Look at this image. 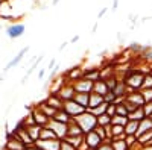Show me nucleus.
<instances>
[{
	"label": "nucleus",
	"instance_id": "nucleus-1",
	"mask_svg": "<svg viewBox=\"0 0 152 150\" xmlns=\"http://www.w3.org/2000/svg\"><path fill=\"white\" fill-rule=\"evenodd\" d=\"M73 120H75V123L81 128V130L84 132V135L88 133V132H91V130H94V128L97 126V117L93 115L90 111L82 112L81 115L75 117Z\"/></svg>",
	"mask_w": 152,
	"mask_h": 150
},
{
	"label": "nucleus",
	"instance_id": "nucleus-2",
	"mask_svg": "<svg viewBox=\"0 0 152 150\" xmlns=\"http://www.w3.org/2000/svg\"><path fill=\"white\" fill-rule=\"evenodd\" d=\"M5 150H26V146L21 143V140L18 138L15 132H9L5 144Z\"/></svg>",
	"mask_w": 152,
	"mask_h": 150
},
{
	"label": "nucleus",
	"instance_id": "nucleus-3",
	"mask_svg": "<svg viewBox=\"0 0 152 150\" xmlns=\"http://www.w3.org/2000/svg\"><path fill=\"white\" fill-rule=\"evenodd\" d=\"M62 109H64V111L67 112V114L72 117V118L81 115L82 112H85V111H87L84 106H81L79 103H76L75 100H67V102H64V106H62Z\"/></svg>",
	"mask_w": 152,
	"mask_h": 150
},
{
	"label": "nucleus",
	"instance_id": "nucleus-4",
	"mask_svg": "<svg viewBox=\"0 0 152 150\" xmlns=\"http://www.w3.org/2000/svg\"><path fill=\"white\" fill-rule=\"evenodd\" d=\"M24 30H26V26L23 23H12L6 28L5 32H6V36L9 40H17L24 33Z\"/></svg>",
	"mask_w": 152,
	"mask_h": 150
},
{
	"label": "nucleus",
	"instance_id": "nucleus-5",
	"mask_svg": "<svg viewBox=\"0 0 152 150\" xmlns=\"http://www.w3.org/2000/svg\"><path fill=\"white\" fill-rule=\"evenodd\" d=\"M47 128H49L50 130H53L55 135L58 136L59 140H62L64 136H67V124H66V123H59V121H56V120L50 118L49 123H47Z\"/></svg>",
	"mask_w": 152,
	"mask_h": 150
},
{
	"label": "nucleus",
	"instance_id": "nucleus-6",
	"mask_svg": "<svg viewBox=\"0 0 152 150\" xmlns=\"http://www.w3.org/2000/svg\"><path fill=\"white\" fill-rule=\"evenodd\" d=\"M28 52H29V46H24L23 49H20V50H18V53H17V55H15V56L12 58V59L8 62V64L5 65V68H3V74H5V73H8L11 68H14L15 65H18L20 62H21V59H23L24 56H26V53H28Z\"/></svg>",
	"mask_w": 152,
	"mask_h": 150
},
{
	"label": "nucleus",
	"instance_id": "nucleus-7",
	"mask_svg": "<svg viewBox=\"0 0 152 150\" xmlns=\"http://www.w3.org/2000/svg\"><path fill=\"white\" fill-rule=\"evenodd\" d=\"M84 143L87 144L88 150H96L100 144H102V140H100V136L94 130H91V132L84 135Z\"/></svg>",
	"mask_w": 152,
	"mask_h": 150
},
{
	"label": "nucleus",
	"instance_id": "nucleus-8",
	"mask_svg": "<svg viewBox=\"0 0 152 150\" xmlns=\"http://www.w3.org/2000/svg\"><path fill=\"white\" fill-rule=\"evenodd\" d=\"M29 115L32 117L34 123L38 124V126H41V128H46V126H47V123H49V120H50V118H49L47 115H44L37 106L32 108V111H31V114H29Z\"/></svg>",
	"mask_w": 152,
	"mask_h": 150
},
{
	"label": "nucleus",
	"instance_id": "nucleus-9",
	"mask_svg": "<svg viewBox=\"0 0 152 150\" xmlns=\"http://www.w3.org/2000/svg\"><path fill=\"white\" fill-rule=\"evenodd\" d=\"M93 83H94V82L82 78V79H79V80L73 82L72 85H73V88H75L76 93H91V91H93Z\"/></svg>",
	"mask_w": 152,
	"mask_h": 150
},
{
	"label": "nucleus",
	"instance_id": "nucleus-10",
	"mask_svg": "<svg viewBox=\"0 0 152 150\" xmlns=\"http://www.w3.org/2000/svg\"><path fill=\"white\" fill-rule=\"evenodd\" d=\"M75 94H76V91H75L73 85H72L70 82H66L64 85L61 86V90L58 91V96H59V99L62 100V102H67V100H73Z\"/></svg>",
	"mask_w": 152,
	"mask_h": 150
},
{
	"label": "nucleus",
	"instance_id": "nucleus-11",
	"mask_svg": "<svg viewBox=\"0 0 152 150\" xmlns=\"http://www.w3.org/2000/svg\"><path fill=\"white\" fill-rule=\"evenodd\" d=\"M41 150H59L61 147V140H37L34 143Z\"/></svg>",
	"mask_w": 152,
	"mask_h": 150
},
{
	"label": "nucleus",
	"instance_id": "nucleus-12",
	"mask_svg": "<svg viewBox=\"0 0 152 150\" xmlns=\"http://www.w3.org/2000/svg\"><path fill=\"white\" fill-rule=\"evenodd\" d=\"M125 102L132 103L135 106H143L145 105V99H143L140 91H129L128 94H126V97H125Z\"/></svg>",
	"mask_w": 152,
	"mask_h": 150
},
{
	"label": "nucleus",
	"instance_id": "nucleus-13",
	"mask_svg": "<svg viewBox=\"0 0 152 150\" xmlns=\"http://www.w3.org/2000/svg\"><path fill=\"white\" fill-rule=\"evenodd\" d=\"M149 130H152V120L149 117H145L142 121H138V129L135 133V138H138L140 135H143L145 132H149Z\"/></svg>",
	"mask_w": 152,
	"mask_h": 150
},
{
	"label": "nucleus",
	"instance_id": "nucleus-14",
	"mask_svg": "<svg viewBox=\"0 0 152 150\" xmlns=\"http://www.w3.org/2000/svg\"><path fill=\"white\" fill-rule=\"evenodd\" d=\"M44 102L49 105V106H52L53 109H56V111H59V109H62V106H64V102L59 99V96L58 94H49L47 96V99L44 100Z\"/></svg>",
	"mask_w": 152,
	"mask_h": 150
},
{
	"label": "nucleus",
	"instance_id": "nucleus-15",
	"mask_svg": "<svg viewBox=\"0 0 152 150\" xmlns=\"http://www.w3.org/2000/svg\"><path fill=\"white\" fill-rule=\"evenodd\" d=\"M111 93H113L114 96H116V99L123 100V99L126 97V94H128V86L125 85V82H123V80H119V82H117V85H116V88H114Z\"/></svg>",
	"mask_w": 152,
	"mask_h": 150
},
{
	"label": "nucleus",
	"instance_id": "nucleus-16",
	"mask_svg": "<svg viewBox=\"0 0 152 150\" xmlns=\"http://www.w3.org/2000/svg\"><path fill=\"white\" fill-rule=\"evenodd\" d=\"M91 93H96V94H100L102 97H105L110 91H108V86H107V83H105V80H102V79H99V80H96L94 83H93V91Z\"/></svg>",
	"mask_w": 152,
	"mask_h": 150
},
{
	"label": "nucleus",
	"instance_id": "nucleus-17",
	"mask_svg": "<svg viewBox=\"0 0 152 150\" xmlns=\"http://www.w3.org/2000/svg\"><path fill=\"white\" fill-rule=\"evenodd\" d=\"M41 126H38L35 123H31V124H26V130L29 133V136L32 138V141L35 143L37 140H40V132H41Z\"/></svg>",
	"mask_w": 152,
	"mask_h": 150
},
{
	"label": "nucleus",
	"instance_id": "nucleus-18",
	"mask_svg": "<svg viewBox=\"0 0 152 150\" xmlns=\"http://www.w3.org/2000/svg\"><path fill=\"white\" fill-rule=\"evenodd\" d=\"M104 103V97L100 94H96V93H90V99H88V108L87 109H94L96 106L102 105Z\"/></svg>",
	"mask_w": 152,
	"mask_h": 150
},
{
	"label": "nucleus",
	"instance_id": "nucleus-19",
	"mask_svg": "<svg viewBox=\"0 0 152 150\" xmlns=\"http://www.w3.org/2000/svg\"><path fill=\"white\" fill-rule=\"evenodd\" d=\"M43 58H44V55H40V56H37V59L32 62V65L28 68V71H26V74H24V76H23V79H21V85H26V82H28V79H29V76H31V74L34 73V70L37 68V65L38 64H40V62L43 61Z\"/></svg>",
	"mask_w": 152,
	"mask_h": 150
},
{
	"label": "nucleus",
	"instance_id": "nucleus-20",
	"mask_svg": "<svg viewBox=\"0 0 152 150\" xmlns=\"http://www.w3.org/2000/svg\"><path fill=\"white\" fill-rule=\"evenodd\" d=\"M67 135L69 136H82L84 132L81 130V128L75 123V120L72 118V121L67 124Z\"/></svg>",
	"mask_w": 152,
	"mask_h": 150
},
{
	"label": "nucleus",
	"instance_id": "nucleus-21",
	"mask_svg": "<svg viewBox=\"0 0 152 150\" xmlns=\"http://www.w3.org/2000/svg\"><path fill=\"white\" fill-rule=\"evenodd\" d=\"M37 108L40 109V111L43 112L44 115H47L49 118H53V115L56 114V109H53L52 106H49V105L44 102V100H43V102H40V103H38V105H37Z\"/></svg>",
	"mask_w": 152,
	"mask_h": 150
},
{
	"label": "nucleus",
	"instance_id": "nucleus-22",
	"mask_svg": "<svg viewBox=\"0 0 152 150\" xmlns=\"http://www.w3.org/2000/svg\"><path fill=\"white\" fill-rule=\"evenodd\" d=\"M9 9H11L9 2H8V0H2V2H0V18H3V20H12V18H14L12 15L8 14Z\"/></svg>",
	"mask_w": 152,
	"mask_h": 150
},
{
	"label": "nucleus",
	"instance_id": "nucleus-23",
	"mask_svg": "<svg viewBox=\"0 0 152 150\" xmlns=\"http://www.w3.org/2000/svg\"><path fill=\"white\" fill-rule=\"evenodd\" d=\"M88 99H90V93H76L73 100L76 103H79L81 106H84L85 109L88 108Z\"/></svg>",
	"mask_w": 152,
	"mask_h": 150
},
{
	"label": "nucleus",
	"instance_id": "nucleus-24",
	"mask_svg": "<svg viewBox=\"0 0 152 150\" xmlns=\"http://www.w3.org/2000/svg\"><path fill=\"white\" fill-rule=\"evenodd\" d=\"M84 78L91 80V82H96L100 79V68H91V70H84Z\"/></svg>",
	"mask_w": 152,
	"mask_h": 150
},
{
	"label": "nucleus",
	"instance_id": "nucleus-25",
	"mask_svg": "<svg viewBox=\"0 0 152 150\" xmlns=\"http://www.w3.org/2000/svg\"><path fill=\"white\" fill-rule=\"evenodd\" d=\"M52 120H56V121H59V123H66V124H69V123L72 121V117L67 114L64 109H59V111H56V114L53 115Z\"/></svg>",
	"mask_w": 152,
	"mask_h": 150
},
{
	"label": "nucleus",
	"instance_id": "nucleus-26",
	"mask_svg": "<svg viewBox=\"0 0 152 150\" xmlns=\"http://www.w3.org/2000/svg\"><path fill=\"white\" fill-rule=\"evenodd\" d=\"M145 111H143V106L137 108L134 112H131V114H128V120H134V121H142L145 118Z\"/></svg>",
	"mask_w": 152,
	"mask_h": 150
},
{
	"label": "nucleus",
	"instance_id": "nucleus-27",
	"mask_svg": "<svg viewBox=\"0 0 152 150\" xmlns=\"http://www.w3.org/2000/svg\"><path fill=\"white\" fill-rule=\"evenodd\" d=\"M62 140H64L66 143H69V144H72L76 150H78V147L81 146V143L84 141V135L82 136H64V138H62Z\"/></svg>",
	"mask_w": 152,
	"mask_h": 150
},
{
	"label": "nucleus",
	"instance_id": "nucleus-28",
	"mask_svg": "<svg viewBox=\"0 0 152 150\" xmlns=\"http://www.w3.org/2000/svg\"><path fill=\"white\" fill-rule=\"evenodd\" d=\"M40 140H59V138L55 135L53 130H50V129L46 126V128H43L41 132H40Z\"/></svg>",
	"mask_w": 152,
	"mask_h": 150
},
{
	"label": "nucleus",
	"instance_id": "nucleus-29",
	"mask_svg": "<svg viewBox=\"0 0 152 150\" xmlns=\"http://www.w3.org/2000/svg\"><path fill=\"white\" fill-rule=\"evenodd\" d=\"M137 129H138V121L129 120L128 123L125 124V133L126 135H135L137 133Z\"/></svg>",
	"mask_w": 152,
	"mask_h": 150
},
{
	"label": "nucleus",
	"instance_id": "nucleus-30",
	"mask_svg": "<svg viewBox=\"0 0 152 150\" xmlns=\"http://www.w3.org/2000/svg\"><path fill=\"white\" fill-rule=\"evenodd\" d=\"M128 117H122V115H114L111 117V124L113 126H123L125 128V124L128 123Z\"/></svg>",
	"mask_w": 152,
	"mask_h": 150
},
{
	"label": "nucleus",
	"instance_id": "nucleus-31",
	"mask_svg": "<svg viewBox=\"0 0 152 150\" xmlns=\"http://www.w3.org/2000/svg\"><path fill=\"white\" fill-rule=\"evenodd\" d=\"M107 106H108V103H102V105H99V106H96L94 109H87V111H90L93 115H96V117H99V115H102V114H105L107 112Z\"/></svg>",
	"mask_w": 152,
	"mask_h": 150
},
{
	"label": "nucleus",
	"instance_id": "nucleus-32",
	"mask_svg": "<svg viewBox=\"0 0 152 150\" xmlns=\"http://www.w3.org/2000/svg\"><path fill=\"white\" fill-rule=\"evenodd\" d=\"M108 124H111V117H110V115L102 114V115H99V117H97V126L105 128V126H108Z\"/></svg>",
	"mask_w": 152,
	"mask_h": 150
},
{
	"label": "nucleus",
	"instance_id": "nucleus-33",
	"mask_svg": "<svg viewBox=\"0 0 152 150\" xmlns=\"http://www.w3.org/2000/svg\"><path fill=\"white\" fill-rule=\"evenodd\" d=\"M113 150H128V146H126L125 140L123 141H111Z\"/></svg>",
	"mask_w": 152,
	"mask_h": 150
},
{
	"label": "nucleus",
	"instance_id": "nucleus-34",
	"mask_svg": "<svg viewBox=\"0 0 152 150\" xmlns=\"http://www.w3.org/2000/svg\"><path fill=\"white\" fill-rule=\"evenodd\" d=\"M116 115L128 117V111H126V108H125V103H117L116 105Z\"/></svg>",
	"mask_w": 152,
	"mask_h": 150
},
{
	"label": "nucleus",
	"instance_id": "nucleus-35",
	"mask_svg": "<svg viewBox=\"0 0 152 150\" xmlns=\"http://www.w3.org/2000/svg\"><path fill=\"white\" fill-rule=\"evenodd\" d=\"M120 79H117L116 76H113V78H110V79H107L105 80V83H107V86H108V91H113L114 88H116V85H117V82H119Z\"/></svg>",
	"mask_w": 152,
	"mask_h": 150
},
{
	"label": "nucleus",
	"instance_id": "nucleus-36",
	"mask_svg": "<svg viewBox=\"0 0 152 150\" xmlns=\"http://www.w3.org/2000/svg\"><path fill=\"white\" fill-rule=\"evenodd\" d=\"M128 18L132 21L131 29H135V28L140 26V17H138V15H135V14H129V15H128Z\"/></svg>",
	"mask_w": 152,
	"mask_h": 150
},
{
	"label": "nucleus",
	"instance_id": "nucleus-37",
	"mask_svg": "<svg viewBox=\"0 0 152 150\" xmlns=\"http://www.w3.org/2000/svg\"><path fill=\"white\" fill-rule=\"evenodd\" d=\"M143 99H145V103L148 102H152V88H148V90H140Z\"/></svg>",
	"mask_w": 152,
	"mask_h": 150
},
{
	"label": "nucleus",
	"instance_id": "nucleus-38",
	"mask_svg": "<svg viewBox=\"0 0 152 150\" xmlns=\"http://www.w3.org/2000/svg\"><path fill=\"white\" fill-rule=\"evenodd\" d=\"M122 133H125V128L123 126H113L111 124V135L113 136H117V135H122Z\"/></svg>",
	"mask_w": 152,
	"mask_h": 150
},
{
	"label": "nucleus",
	"instance_id": "nucleus-39",
	"mask_svg": "<svg viewBox=\"0 0 152 150\" xmlns=\"http://www.w3.org/2000/svg\"><path fill=\"white\" fill-rule=\"evenodd\" d=\"M125 143H126V146H128V149L137 146V138H135V135H126Z\"/></svg>",
	"mask_w": 152,
	"mask_h": 150
},
{
	"label": "nucleus",
	"instance_id": "nucleus-40",
	"mask_svg": "<svg viewBox=\"0 0 152 150\" xmlns=\"http://www.w3.org/2000/svg\"><path fill=\"white\" fill-rule=\"evenodd\" d=\"M148 88H152V74H146L145 76V80H143V86L142 90H148Z\"/></svg>",
	"mask_w": 152,
	"mask_h": 150
},
{
	"label": "nucleus",
	"instance_id": "nucleus-41",
	"mask_svg": "<svg viewBox=\"0 0 152 150\" xmlns=\"http://www.w3.org/2000/svg\"><path fill=\"white\" fill-rule=\"evenodd\" d=\"M94 132L100 136V140H102V141L108 140V138H107V133H105V129H104L102 126H96V128H94Z\"/></svg>",
	"mask_w": 152,
	"mask_h": 150
},
{
	"label": "nucleus",
	"instance_id": "nucleus-42",
	"mask_svg": "<svg viewBox=\"0 0 152 150\" xmlns=\"http://www.w3.org/2000/svg\"><path fill=\"white\" fill-rule=\"evenodd\" d=\"M96 150H113V146H111V140H105L102 141V144H100Z\"/></svg>",
	"mask_w": 152,
	"mask_h": 150
},
{
	"label": "nucleus",
	"instance_id": "nucleus-43",
	"mask_svg": "<svg viewBox=\"0 0 152 150\" xmlns=\"http://www.w3.org/2000/svg\"><path fill=\"white\" fill-rule=\"evenodd\" d=\"M105 114L110 115V117H114V115H116V103H108Z\"/></svg>",
	"mask_w": 152,
	"mask_h": 150
},
{
	"label": "nucleus",
	"instance_id": "nucleus-44",
	"mask_svg": "<svg viewBox=\"0 0 152 150\" xmlns=\"http://www.w3.org/2000/svg\"><path fill=\"white\" fill-rule=\"evenodd\" d=\"M143 111H145V115L146 117H151L152 115V102H148L143 105Z\"/></svg>",
	"mask_w": 152,
	"mask_h": 150
},
{
	"label": "nucleus",
	"instance_id": "nucleus-45",
	"mask_svg": "<svg viewBox=\"0 0 152 150\" xmlns=\"http://www.w3.org/2000/svg\"><path fill=\"white\" fill-rule=\"evenodd\" d=\"M116 100H117V99H116V96H114L111 91L104 97V102H105V103H116Z\"/></svg>",
	"mask_w": 152,
	"mask_h": 150
},
{
	"label": "nucleus",
	"instance_id": "nucleus-46",
	"mask_svg": "<svg viewBox=\"0 0 152 150\" xmlns=\"http://www.w3.org/2000/svg\"><path fill=\"white\" fill-rule=\"evenodd\" d=\"M142 44H138V43H131V46H129V50H132V52H137V53H142Z\"/></svg>",
	"mask_w": 152,
	"mask_h": 150
},
{
	"label": "nucleus",
	"instance_id": "nucleus-47",
	"mask_svg": "<svg viewBox=\"0 0 152 150\" xmlns=\"http://www.w3.org/2000/svg\"><path fill=\"white\" fill-rule=\"evenodd\" d=\"M59 150H76L72 144H69V143H66L64 140H61V147H59Z\"/></svg>",
	"mask_w": 152,
	"mask_h": 150
},
{
	"label": "nucleus",
	"instance_id": "nucleus-48",
	"mask_svg": "<svg viewBox=\"0 0 152 150\" xmlns=\"http://www.w3.org/2000/svg\"><path fill=\"white\" fill-rule=\"evenodd\" d=\"M107 12H108V8H102V9H100V11H99V14H97V20H100L102 17H105Z\"/></svg>",
	"mask_w": 152,
	"mask_h": 150
},
{
	"label": "nucleus",
	"instance_id": "nucleus-49",
	"mask_svg": "<svg viewBox=\"0 0 152 150\" xmlns=\"http://www.w3.org/2000/svg\"><path fill=\"white\" fill-rule=\"evenodd\" d=\"M104 129H105V133H107V138H108V140H111V136H113V135H111V124L105 126Z\"/></svg>",
	"mask_w": 152,
	"mask_h": 150
},
{
	"label": "nucleus",
	"instance_id": "nucleus-50",
	"mask_svg": "<svg viewBox=\"0 0 152 150\" xmlns=\"http://www.w3.org/2000/svg\"><path fill=\"white\" fill-rule=\"evenodd\" d=\"M55 67H56V59H52V61L49 62V67H47V70H50V71H52Z\"/></svg>",
	"mask_w": 152,
	"mask_h": 150
},
{
	"label": "nucleus",
	"instance_id": "nucleus-51",
	"mask_svg": "<svg viewBox=\"0 0 152 150\" xmlns=\"http://www.w3.org/2000/svg\"><path fill=\"white\" fill-rule=\"evenodd\" d=\"M119 3H120V0H114V2H113V8H111V11H113V12H116V11H117Z\"/></svg>",
	"mask_w": 152,
	"mask_h": 150
},
{
	"label": "nucleus",
	"instance_id": "nucleus-52",
	"mask_svg": "<svg viewBox=\"0 0 152 150\" xmlns=\"http://www.w3.org/2000/svg\"><path fill=\"white\" fill-rule=\"evenodd\" d=\"M142 56H145V59H146V61H152V50H151V52H146V53H143Z\"/></svg>",
	"mask_w": 152,
	"mask_h": 150
},
{
	"label": "nucleus",
	"instance_id": "nucleus-53",
	"mask_svg": "<svg viewBox=\"0 0 152 150\" xmlns=\"http://www.w3.org/2000/svg\"><path fill=\"white\" fill-rule=\"evenodd\" d=\"M79 41V35H75V36H72V40L69 41V44H75V43H78Z\"/></svg>",
	"mask_w": 152,
	"mask_h": 150
},
{
	"label": "nucleus",
	"instance_id": "nucleus-54",
	"mask_svg": "<svg viewBox=\"0 0 152 150\" xmlns=\"http://www.w3.org/2000/svg\"><path fill=\"white\" fill-rule=\"evenodd\" d=\"M67 46H69V41H64V43H62V44H61V46L58 47V52H62V50H64V49H66Z\"/></svg>",
	"mask_w": 152,
	"mask_h": 150
},
{
	"label": "nucleus",
	"instance_id": "nucleus-55",
	"mask_svg": "<svg viewBox=\"0 0 152 150\" xmlns=\"http://www.w3.org/2000/svg\"><path fill=\"white\" fill-rule=\"evenodd\" d=\"M117 40H119V43H120V44L125 41V36H123V33H122V32H119V33H117Z\"/></svg>",
	"mask_w": 152,
	"mask_h": 150
},
{
	"label": "nucleus",
	"instance_id": "nucleus-56",
	"mask_svg": "<svg viewBox=\"0 0 152 150\" xmlns=\"http://www.w3.org/2000/svg\"><path fill=\"white\" fill-rule=\"evenodd\" d=\"M26 150H41V149L38 147V146H35V144H32V146H28Z\"/></svg>",
	"mask_w": 152,
	"mask_h": 150
},
{
	"label": "nucleus",
	"instance_id": "nucleus-57",
	"mask_svg": "<svg viewBox=\"0 0 152 150\" xmlns=\"http://www.w3.org/2000/svg\"><path fill=\"white\" fill-rule=\"evenodd\" d=\"M44 74H46V70H40V71H38V79H43Z\"/></svg>",
	"mask_w": 152,
	"mask_h": 150
},
{
	"label": "nucleus",
	"instance_id": "nucleus-58",
	"mask_svg": "<svg viewBox=\"0 0 152 150\" xmlns=\"http://www.w3.org/2000/svg\"><path fill=\"white\" fill-rule=\"evenodd\" d=\"M59 2H61V0H52V6H56Z\"/></svg>",
	"mask_w": 152,
	"mask_h": 150
},
{
	"label": "nucleus",
	"instance_id": "nucleus-59",
	"mask_svg": "<svg viewBox=\"0 0 152 150\" xmlns=\"http://www.w3.org/2000/svg\"><path fill=\"white\" fill-rule=\"evenodd\" d=\"M149 147H152V140H151V141H149V143H148V144L143 147V149H149Z\"/></svg>",
	"mask_w": 152,
	"mask_h": 150
},
{
	"label": "nucleus",
	"instance_id": "nucleus-60",
	"mask_svg": "<svg viewBox=\"0 0 152 150\" xmlns=\"http://www.w3.org/2000/svg\"><path fill=\"white\" fill-rule=\"evenodd\" d=\"M97 30V21L94 23V26H93V29H91V32H96Z\"/></svg>",
	"mask_w": 152,
	"mask_h": 150
},
{
	"label": "nucleus",
	"instance_id": "nucleus-61",
	"mask_svg": "<svg viewBox=\"0 0 152 150\" xmlns=\"http://www.w3.org/2000/svg\"><path fill=\"white\" fill-rule=\"evenodd\" d=\"M3 80H5V74H2V76H0V85H2Z\"/></svg>",
	"mask_w": 152,
	"mask_h": 150
},
{
	"label": "nucleus",
	"instance_id": "nucleus-62",
	"mask_svg": "<svg viewBox=\"0 0 152 150\" xmlns=\"http://www.w3.org/2000/svg\"><path fill=\"white\" fill-rule=\"evenodd\" d=\"M2 29H3V28H2V26H0V30H2Z\"/></svg>",
	"mask_w": 152,
	"mask_h": 150
},
{
	"label": "nucleus",
	"instance_id": "nucleus-63",
	"mask_svg": "<svg viewBox=\"0 0 152 150\" xmlns=\"http://www.w3.org/2000/svg\"><path fill=\"white\" fill-rule=\"evenodd\" d=\"M149 118H151V120H152V115H151V117H149Z\"/></svg>",
	"mask_w": 152,
	"mask_h": 150
}]
</instances>
